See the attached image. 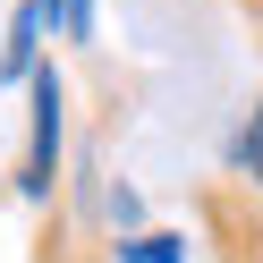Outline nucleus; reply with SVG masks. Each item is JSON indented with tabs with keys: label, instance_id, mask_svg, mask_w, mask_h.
<instances>
[{
	"label": "nucleus",
	"instance_id": "obj_1",
	"mask_svg": "<svg viewBox=\"0 0 263 263\" xmlns=\"http://www.w3.org/2000/svg\"><path fill=\"white\" fill-rule=\"evenodd\" d=\"M26 161H17V195L26 204H51L60 187V136H68V85H60V68L43 60L34 77H26Z\"/></svg>",
	"mask_w": 263,
	"mask_h": 263
},
{
	"label": "nucleus",
	"instance_id": "obj_2",
	"mask_svg": "<svg viewBox=\"0 0 263 263\" xmlns=\"http://www.w3.org/2000/svg\"><path fill=\"white\" fill-rule=\"evenodd\" d=\"M34 68H43V9H34V0H17L9 43H0V77H9V85H26Z\"/></svg>",
	"mask_w": 263,
	"mask_h": 263
},
{
	"label": "nucleus",
	"instance_id": "obj_3",
	"mask_svg": "<svg viewBox=\"0 0 263 263\" xmlns=\"http://www.w3.org/2000/svg\"><path fill=\"white\" fill-rule=\"evenodd\" d=\"M119 263H187V238H170V229H136V238H119Z\"/></svg>",
	"mask_w": 263,
	"mask_h": 263
},
{
	"label": "nucleus",
	"instance_id": "obj_4",
	"mask_svg": "<svg viewBox=\"0 0 263 263\" xmlns=\"http://www.w3.org/2000/svg\"><path fill=\"white\" fill-rule=\"evenodd\" d=\"M229 170H238V178H255V187H263V110H246L238 144H229Z\"/></svg>",
	"mask_w": 263,
	"mask_h": 263
}]
</instances>
